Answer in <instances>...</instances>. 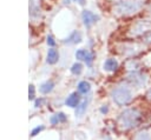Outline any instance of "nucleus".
Here are the masks:
<instances>
[{
	"label": "nucleus",
	"mask_w": 151,
	"mask_h": 140,
	"mask_svg": "<svg viewBox=\"0 0 151 140\" xmlns=\"http://www.w3.org/2000/svg\"><path fill=\"white\" fill-rule=\"evenodd\" d=\"M144 120V114L138 107L125 108L117 118V126L122 132H130L138 128Z\"/></svg>",
	"instance_id": "nucleus-1"
},
{
	"label": "nucleus",
	"mask_w": 151,
	"mask_h": 140,
	"mask_svg": "<svg viewBox=\"0 0 151 140\" xmlns=\"http://www.w3.org/2000/svg\"><path fill=\"white\" fill-rule=\"evenodd\" d=\"M145 4V0H122L116 4L114 9L120 15H131L138 13Z\"/></svg>",
	"instance_id": "nucleus-2"
},
{
	"label": "nucleus",
	"mask_w": 151,
	"mask_h": 140,
	"mask_svg": "<svg viewBox=\"0 0 151 140\" xmlns=\"http://www.w3.org/2000/svg\"><path fill=\"white\" fill-rule=\"evenodd\" d=\"M111 96H112V100L118 106H126L127 104L131 102L133 98L131 88L126 85H120V86L114 87L111 92Z\"/></svg>",
	"instance_id": "nucleus-3"
},
{
	"label": "nucleus",
	"mask_w": 151,
	"mask_h": 140,
	"mask_svg": "<svg viewBox=\"0 0 151 140\" xmlns=\"http://www.w3.org/2000/svg\"><path fill=\"white\" fill-rule=\"evenodd\" d=\"M126 80L131 86H133L136 88H142L147 82V74L140 69L130 71L126 75Z\"/></svg>",
	"instance_id": "nucleus-4"
},
{
	"label": "nucleus",
	"mask_w": 151,
	"mask_h": 140,
	"mask_svg": "<svg viewBox=\"0 0 151 140\" xmlns=\"http://www.w3.org/2000/svg\"><path fill=\"white\" fill-rule=\"evenodd\" d=\"M81 18H83V21H84V25L86 27H90L92 24H94L97 20H98V15H96L94 13L90 12V11H84L81 13Z\"/></svg>",
	"instance_id": "nucleus-5"
},
{
	"label": "nucleus",
	"mask_w": 151,
	"mask_h": 140,
	"mask_svg": "<svg viewBox=\"0 0 151 140\" xmlns=\"http://www.w3.org/2000/svg\"><path fill=\"white\" fill-rule=\"evenodd\" d=\"M79 102H80V98H79V94H77L76 92H74V93H71V94L67 96V99L65 100L66 106L72 107V108L78 107V106H79Z\"/></svg>",
	"instance_id": "nucleus-6"
},
{
	"label": "nucleus",
	"mask_w": 151,
	"mask_h": 140,
	"mask_svg": "<svg viewBox=\"0 0 151 140\" xmlns=\"http://www.w3.org/2000/svg\"><path fill=\"white\" fill-rule=\"evenodd\" d=\"M117 68H118V61L113 58H110L104 62V69L105 71L114 72V71H117Z\"/></svg>",
	"instance_id": "nucleus-7"
},
{
	"label": "nucleus",
	"mask_w": 151,
	"mask_h": 140,
	"mask_svg": "<svg viewBox=\"0 0 151 140\" xmlns=\"http://www.w3.org/2000/svg\"><path fill=\"white\" fill-rule=\"evenodd\" d=\"M59 59V53L55 48H50L47 52V62L48 64H55Z\"/></svg>",
	"instance_id": "nucleus-8"
},
{
	"label": "nucleus",
	"mask_w": 151,
	"mask_h": 140,
	"mask_svg": "<svg viewBox=\"0 0 151 140\" xmlns=\"http://www.w3.org/2000/svg\"><path fill=\"white\" fill-rule=\"evenodd\" d=\"M132 140H151V135L146 131L142 129V131L136 132L132 135Z\"/></svg>",
	"instance_id": "nucleus-9"
},
{
	"label": "nucleus",
	"mask_w": 151,
	"mask_h": 140,
	"mask_svg": "<svg viewBox=\"0 0 151 140\" xmlns=\"http://www.w3.org/2000/svg\"><path fill=\"white\" fill-rule=\"evenodd\" d=\"M66 115L64 114V113H57V114H54V115H52L51 116V124L52 125H58V124H60V122H65L66 121Z\"/></svg>",
	"instance_id": "nucleus-10"
},
{
	"label": "nucleus",
	"mask_w": 151,
	"mask_h": 140,
	"mask_svg": "<svg viewBox=\"0 0 151 140\" xmlns=\"http://www.w3.org/2000/svg\"><path fill=\"white\" fill-rule=\"evenodd\" d=\"M90 89H91V85H90L88 81L84 80V81H80V82L78 84V92H79V93L86 94V93L90 92Z\"/></svg>",
	"instance_id": "nucleus-11"
},
{
	"label": "nucleus",
	"mask_w": 151,
	"mask_h": 140,
	"mask_svg": "<svg viewBox=\"0 0 151 140\" xmlns=\"http://www.w3.org/2000/svg\"><path fill=\"white\" fill-rule=\"evenodd\" d=\"M81 40V35H80V33L79 32H77V31H74L66 40H65V42H68V44H77V42H79Z\"/></svg>",
	"instance_id": "nucleus-12"
},
{
	"label": "nucleus",
	"mask_w": 151,
	"mask_h": 140,
	"mask_svg": "<svg viewBox=\"0 0 151 140\" xmlns=\"http://www.w3.org/2000/svg\"><path fill=\"white\" fill-rule=\"evenodd\" d=\"M53 87H54V84H53V81H46V82H44L41 86H40V92L42 93V94H47V93H50L52 89H53Z\"/></svg>",
	"instance_id": "nucleus-13"
},
{
	"label": "nucleus",
	"mask_w": 151,
	"mask_h": 140,
	"mask_svg": "<svg viewBox=\"0 0 151 140\" xmlns=\"http://www.w3.org/2000/svg\"><path fill=\"white\" fill-rule=\"evenodd\" d=\"M87 53H88V52H87L86 49H78V51L76 52V58H77L78 60H85Z\"/></svg>",
	"instance_id": "nucleus-14"
},
{
	"label": "nucleus",
	"mask_w": 151,
	"mask_h": 140,
	"mask_svg": "<svg viewBox=\"0 0 151 140\" xmlns=\"http://www.w3.org/2000/svg\"><path fill=\"white\" fill-rule=\"evenodd\" d=\"M81 69H83V66H81V64H79V62L73 64L72 67H71V72H72L73 74H80Z\"/></svg>",
	"instance_id": "nucleus-15"
},
{
	"label": "nucleus",
	"mask_w": 151,
	"mask_h": 140,
	"mask_svg": "<svg viewBox=\"0 0 151 140\" xmlns=\"http://www.w3.org/2000/svg\"><path fill=\"white\" fill-rule=\"evenodd\" d=\"M86 107H87V101L86 100H84L78 107H77V111H76V113L79 115V114H83L85 111H86Z\"/></svg>",
	"instance_id": "nucleus-16"
},
{
	"label": "nucleus",
	"mask_w": 151,
	"mask_h": 140,
	"mask_svg": "<svg viewBox=\"0 0 151 140\" xmlns=\"http://www.w3.org/2000/svg\"><path fill=\"white\" fill-rule=\"evenodd\" d=\"M142 39L144 40V42H147V44H151V29L149 31V32H146L143 36H142Z\"/></svg>",
	"instance_id": "nucleus-17"
},
{
	"label": "nucleus",
	"mask_w": 151,
	"mask_h": 140,
	"mask_svg": "<svg viewBox=\"0 0 151 140\" xmlns=\"http://www.w3.org/2000/svg\"><path fill=\"white\" fill-rule=\"evenodd\" d=\"M93 58H94V55H93V54H92V53H90V52H88V53H87V55H86V58H85V60H84V61H85V62H86V65H88V66H90V65H91V64H92V61H93Z\"/></svg>",
	"instance_id": "nucleus-18"
},
{
	"label": "nucleus",
	"mask_w": 151,
	"mask_h": 140,
	"mask_svg": "<svg viewBox=\"0 0 151 140\" xmlns=\"http://www.w3.org/2000/svg\"><path fill=\"white\" fill-rule=\"evenodd\" d=\"M28 94H29V99H33V98H34V86H33V85H29Z\"/></svg>",
	"instance_id": "nucleus-19"
},
{
	"label": "nucleus",
	"mask_w": 151,
	"mask_h": 140,
	"mask_svg": "<svg viewBox=\"0 0 151 140\" xmlns=\"http://www.w3.org/2000/svg\"><path fill=\"white\" fill-rule=\"evenodd\" d=\"M42 126H40V127H35L33 131H32V133H31V135H37V133H39L40 131H42Z\"/></svg>",
	"instance_id": "nucleus-20"
},
{
	"label": "nucleus",
	"mask_w": 151,
	"mask_h": 140,
	"mask_svg": "<svg viewBox=\"0 0 151 140\" xmlns=\"http://www.w3.org/2000/svg\"><path fill=\"white\" fill-rule=\"evenodd\" d=\"M47 44H48L50 46H54V45H55V41L53 40L52 36H47Z\"/></svg>",
	"instance_id": "nucleus-21"
},
{
	"label": "nucleus",
	"mask_w": 151,
	"mask_h": 140,
	"mask_svg": "<svg viewBox=\"0 0 151 140\" xmlns=\"http://www.w3.org/2000/svg\"><path fill=\"white\" fill-rule=\"evenodd\" d=\"M145 98H146V100H149V101L151 102V88L147 89V92H146V94H145Z\"/></svg>",
	"instance_id": "nucleus-22"
},
{
	"label": "nucleus",
	"mask_w": 151,
	"mask_h": 140,
	"mask_svg": "<svg viewBox=\"0 0 151 140\" xmlns=\"http://www.w3.org/2000/svg\"><path fill=\"white\" fill-rule=\"evenodd\" d=\"M107 111H109V108H107V106H103V107L100 108V112H101L103 114H106V113H107Z\"/></svg>",
	"instance_id": "nucleus-23"
},
{
	"label": "nucleus",
	"mask_w": 151,
	"mask_h": 140,
	"mask_svg": "<svg viewBox=\"0 0 151 140\" xmlns=\"http://www.w3.org/2000/svg\"><path fill=\"white\" fill-rule=\"evenodd\" d=\"M76 1H77V2H79V4H81V5H83V4H85V0H76Z\"/></svg>",
	"instance_id": "nucleus-24"
},
{
	"label": "nucleus",
	"mask_w": 151,
	"mask_h": 140,
	"mask_svg": "<svg viewBox=\"0 0 151 140\" xmlns=\"http://www.w3.org/2000/svg\"><path fill=\"white\" fill-rule=\"evenodd\" d=\"M68 1H70V0H65V2H68Z\"/></svg>",
	"instance_id": "nucleus-25"
}]
</instances>
